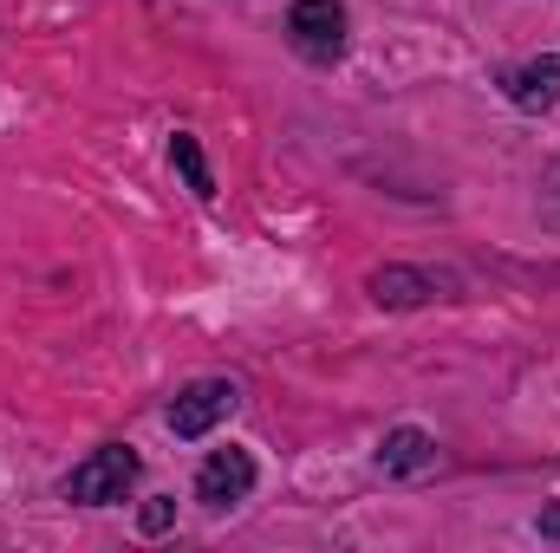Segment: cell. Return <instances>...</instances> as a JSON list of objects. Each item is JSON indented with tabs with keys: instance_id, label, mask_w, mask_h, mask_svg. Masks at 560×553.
<instances>
[{
	"instance_id": "cell-6",
	"label": "cell",
	"mask_w": 560,
	"mask_h": 553,
	"mask_svg": "<svg viewBox=\"0 0 560 553\" xmlns=\"http://www.w3.org/2000/svg\"><path fill=\"white\" fill-rule=\"evenodd\" d=\"M436 286H456V280L423 274V268H378L372 274V299L378 306H423V299H436Z\"/></svg>"
},
{
	"instance_id": "cell-9",
	"label": "cell",
	"mask_w": 560,
	"mask_h": 553,
	"mask_svg": "<svg viewBox=\"0 0 560 553\" xmlns=\"http://www.w3.org/2000/svg\"><path fill=\"white\" fill-rule=\"evenodd\" d=\"M541 222L560 228V163H548V176H541Z\"/></svg>"
},
{
	"instance_id": "cell-1",
	"label": "cell",
	"mask_w": 560,
	"mask_h": 553,
	"mask_svg": "<svg viewBox=\"0 0 560 553\" xmlns=\"http://www.w3.org/2000/svg\"><path fill=\"white\" fill-rule=\"evenodd\" d=\"M138 449L131 443H105V449H92L72 475H66V502H85V508H112V502H125V489L138 482Z\"/></svg>"
},
{
	"instance_id": "cell-2",
	"label": "cell",
	"mask_w": 560,
	"mask_h": 553,
	"mask_svg": "<svg viewBox=\"0 0 560 553\" xmlns=\"http://www.w3.org/2000/svg\"><path fill=\"white\" fill-rule=\"evenodd\" d=\"M287 39H293L300 59L332 66V59L346 52V7H339V0H293V13H287Z\"/></svg>"
},
{
	"instance_id": "cell-10",
	"label": "cell",
	"mask_w": 560,
	"mask_h": 553,
	"mask_svg": "<svg viewBox=\"0 0 560 553\" xmlns=\"http://www.w3.org/2000/svg\"><path fill=\"white\" fill-rule=\"evenodd\" d=\"M170 515H176V508H170L163 495H156V502H143V534H163V528H170Z\"/></svg>"
},
{
	"instance_id": "cell-3",
	"label": "cell",
	"mask_w": 560,
	"mask_h": 553,
	"mask_svg": "<svg viewBox=\"0 0 560 553\" xmlns=\"http://www.w3.org/2000/svg\"><path fill=\"white\" fill-rule=\"evenodd\" d=\"M242 404V385H229V378H202V385H189L176 404H170V430L189 443V436H209L222 416Z\"/></svg>"
},
{
	"instance_id": "cell-7",
	"label": "cell",
	"mask_w": 560,
	"mask_h": 553,
	"mask_svg": "<svg viewBox=\"0 0 560 553\" xmlns=\"http://www.w3.org/2000/svg\"><path fill=\"white\" fill-rule=\"evenodd\" d=\"M430 462H436V443H430L423 430H411V423L392 430V436L378 443V469H385V475H418V469H430Z\"/></svg>"
},
{
	"instance_id": "cell-8",
	"label": "cell",
	"mask_w": 560,
	"mask_h": 553,
	"mask_svg": "<svg viewBox=\"0 0 560 553\" xmlns=\"http://www.w3.org/2000/svg\"><path fill=\"white\" fill-rule=\"evenodd\" d=\"M170 163L183 169V183H189L202 202L215 196V176H209V163H202V143H196V138H183V131H176V138H170Z\"/></svg>"
},
{
	"instance_id": "cell-5",
	"label": "cell",
	"mask_w": 560,
	"mask_h": 553,
	"mask_svg": "<svg viewBox=\"0 0 560 553\" xmlns=\"http://www.w3.org/2000/svg\"><path fill=\"white\" fill-rule=\"evenodd\" d=\"M502 92H509V105H522V111H555L560 105V52H541V59H528V66H509V72H502Z\"/></svg>"
},
{
	"instance_id": "cell-4",
	"label": "cell",
	"mask_w": 560,
	"mask_h": 553,
	"mask_svg": "<svg viewBox=\"0 0 560 553\" xmlns=\"http://www.w3.org/2000/svg\"><path fill=\"white\" fill-rule=\"evenodd\" d=\"M255 495V456L248 449H215L196 475V502L202 508H235Z\"/></svg>"
}]
</instances>
